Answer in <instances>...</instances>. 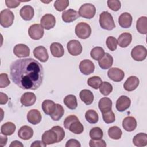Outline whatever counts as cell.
Masks as SVG:
<instances>
[{"instance_id":"1","label":"cell","mask_w":147,"mask_h":147,"mask_svg":"<svg viewBox=\"0 0 147 147\" xmlns=\"http://www.w3.org/2000/svg\"><path fill=\"white\" fill-rule=\"evenodd\" d=\"M10 74L13 83L24 90H37L41 85L44 78L42 66L32 58L13 61L10 67Z\"/></svg>"},{"instance_id":"2","label":"cell","mask_w":147,"mask_h":147,"mask_svg":"<svg viewBox=\"0 0 147 147\" xmlns=\"http://www.w3.org/2000/svg\"><path fill=\"white\" fill-rule=\"evenodd\" d=\"M64 126L65 129L76 134H81L84 130L83 125L75 115H70L65 118L64 121Z\"/></svg>"},{"instance_id":"3","label":"cell","mask_w":147,"mask_h":147,"mask_svg":"<svg viewBox=\"0 0 147 147\" xmlns=\"http://www.w3.org/2000/svg\"><path fill=\"white\" fill-rule=\"evenodd\" d=\"M99 24L101 28L107 30H111L115 25L111 14L108 11H103L99 15Z\"/></svg>"},{"instance_id":"4","label":"cell","mask_w":147,"mask_h":147,"mask_svg":"<svg viewBox=\"0 0 147 147\" xmlns=\"http://www.w3.org/2000/svg\"><path fill=\"white\" fill-rule=\"evenodd\" d=\"M75 32L79 38L86 39L91 35V28L90 26L86 22H79L75 26Z\"/></svg>"},{"instance_id":"5","label":"cell","mask_w":147,"mask_h":147,"mask_svg":"<svg viewBox=\"0 0 147 147\" xmlns=\"http://www.w3.org/2000/svg\"><path fill=\"white\" fill-rule=\"evenodd\" d=\"M14 19L13 13L9 9H5L0 13V24L1 26L6 28L12 25Z\"/></svg>"},{"instance_id":"6","label":"cell","mask_w":147,"mask_h":147,"mask_svg":"<svg viewBox=\"0 0 147 147\" xmlns=\"http://www.w3.org/2000/svg\"><path fill=\"white\" fill-rule=\"evenodd\" d=\"M78 13L79 16L87 19H91L95 14L96 8L91 3H84L80 7Z\"/></svg>"},{"instance_id":"7","label":"cell","mask_w":147,"mask_h":147,"mask_svg":"<svg viewBox=\"0 0 147 147\" xmlns=\"http://www.w3.org/2000/svg\"><path fill=\"white\" fill-rule=\"evenodd\" d=\"M131 56L133 60L137 61H141L145 59L147 56L146 48L141 45L134 47L131 52Z\"/></svg>"},{"instance_id":"8","label":"cell","mask_w":147,"mask_h":147,"mask_svg":"<svg viewBox=\"0 0 147 147\" xmlns=\"http://www.w3.org/2000/svg\"><path fill=\"white\" fill-rule=\"evenodd\" d=\"M44 28L38 24L32 25L28 29V34L29 37L34 40L41 39L44 35Z\"/></svg>"},{"instance_id":"9","label":"cell","mask_w":147,"mask_h":147,"mask_svg":"<svg viewBox=\"0 0 147 147\" xmlns=\"http://www.w3.org/2000/svg\"><path fill=\"white\" fill-rule=\"evenodd\" d=\"M67 48L69 53L74 56L79 55L82 52V46L80 42L76 40L69 41L67 43Z\"/></svg>"},{"instance_id":"10","label":"cell","mask_w":147,"mask_h":147,"mask_svg":"<svg viewBox=\"0 0 147 147\" xmlns=\"http://www.w3.org/2000/svg\"><path fill=\"white\" fill-rule=\"evenodd\" d=\"M41 25L46 30H49L53 28L56 24V18L51 14H46L44 15L40 20Z\"/></svg>"},{"instance_id":"11","label":"cell","mask_w":147,"mask_h":147,"mask_svg":"<svg viewBox=\"0 0 147 147\" xmlns=\"http://www.w3.org/2000/svg\"><path fill=\"white\" fill-rule=\"evenodd\" d=\"M108 77L114 82H119L123 80L125 76L124 72L118 68H111L107 72Z\"/></svg>"},{"instance_id":"12","label":"cell","mask_w":147,"mask_h":147,"mask_svg":"<svg viewBox=\"0 0 147 147\" xmlns=\"http://www.w3.org/2000/svg\"><path fill=\"white\" fill-rule=\"evenodd\" d=\"M80 71L85 75H88L92 74L95 69L94 63L90 60H83L79 64Z\"/></svg>"},{"instance_id":"13","label":"cell","mask_w":147,"mask_h":147,"mask_svg":"<svg viewBox=\"0 0 147 147\" xmlns=\"http://www.w3.org/2000/svg\"><path fill=\"white\" fill-rule=\"evenodd\" d=\"M13 53L18 57H26L30 55V49L25 44H18L14 46Z\"/></svg>"},{"instance_id":"14","label":"cell","mask_w":147,"mask_h":147,"mask_svg":"<svg viewBox=\"0 0 147 147\" xmlns=\"http://www.w3.org/2000/svg\"><path fill=\"white\" fill-rule=\"evenodd\" d=\"M130 99L125 95H122L117 99L115 107L118 111L122 112L127 110L130 107Z\"/></svg>"},{"instance_id":"15","label":"cell","mask_w":147,"mask_h":147,"mask_svg":"<svg viewBox=\"0 0 147 147\" xmlns=\"http://www.w3.org/2000/svg\"><path fill=\"white\" fill-rule=\"evenodd\" d=\"M41 139L46 145H51L57 142V136L56 133L51 129L45 131L42 135Z\"/></svg>"},{"instance_id":"16","label":"cell","mask_w":147,"mask_h":147,"mask_svg":"<svg viewBox=\"0 0 147 147\" xmlns=\"http://www.w3.org/2000/svg\"><path fill=\"white\" fill-rule=\"evenodd\" d=\"M34 56L41 62H46L49 57L47 49L43 46H38L33 50Z\"/></svg>"},{"instance_id":"17","label":"cell","mask_w":147,"mask_h":147,"mask_svg":"<svg viewBox=\"0 0 147 147\" xmlns=\"http://www.w3.org/2000/svg\"><path fill=\"white\" fill-rule=\"evenodd\" d=\"M36 101V96L33 92H28L24 93L21 97L20 102L24 106L33 105Z\"/></svg>"},{"instance_id":"18","label":"cell","mask_w":147,"mask_h":147,"mask_svg":"<svg viewBox=\"0 0 147 147\" xmlns=\"http://www.w3.org/2000/svg\"><path fill=\"white\" fill-rule=\"evenodd\" d=\"M79 17V13L72 9H69L65 10L62 13V20L66 23H69L76 20Z\"/></svg>"},{"instance_id":"19","label":"cell","mask_w":147,"mask_h":147,"mask_svg":"<svg viewBox=\"0 0 147 147\" xmlns=\"http://www.w3.org/2000/svg\"><path fill=\"white\" fill-rule=\"evenodd\" d=\"M41 114L37 109H32L27 114L28 121L33 125L39 123L41 121Z\"/></svg>"},{"instance_id":"20","label":"cell","mask_w":147,"mask_h":147,"mask_svg":"<svg viewBox=\"0 0 147 147\" xmlns=\"http://www.w3.org/2000/svg\"><path fill=\"white\" fill-rule=\"evenodd\" d=\"M133 18L131 15L127 12L121 14L118 18V23L123 28H130L131 25Z\"/></svg>"},{"instance_id":"21","label":"cell","mask_w":147,"mask_h":147,"mask_svg":"<svg viewBox=\"0 0 147 147\" xmlns=\"http://www.w3.org/2000/svg\"><path fill=\"white\" fill-rule=\"evenodd\" d=\"M139 85V79L135 76L129 77L123 84L124 89L127 91H132L137 88Z\"/></svg>"},{"instance_id":"22","label":"cell","mask_w":147,"mask_h":147,"mask_svg":"<svg viewBox=\"0 0 147 147\" xmlns=\"http://www.w3.org/2000/svg\"><path fill=\"white\" fill-rule=\"evenodd\" d=\"M98 64L102 69H109L113 64V57L109 53H105L103 57L98 60Z\"/></svg>"},{"instance_id":"23","label":"cell","mask_w":147,"mask_h":147,"mask_svg":"<svg viewBox=\"0 0 147 147\" xmlns=\"http://www.w3.org/2000/svg\"><path fill=\"white\" fill-rule=\"evenodd\" d=\"M34 11L32 6L25 5L20 10V14L22 18L25 21H30L34 16Z\"/></svg>"},{"instance_id":"24","label":"cell","mask_w":147,"mask_h":147,"mask_svg":"<svg viewBox=\"0 0 147 147\" xmlns=\"http://www.w3.org/2000/svg\"><path fill=\"white\" fill-rule=\"evenodd\" d=\"M122 127L127 131H132L137 127V121L133 117H126L122 121Z\"/></svg>"},{"instance_id":"25","label":"cell","mask_w":147,"mask_h":147,"mask_svg":"<svg viewBox=\"0 0 147 147\" xmlns=\"http://www.w3.org/2000/svg\"><path fill=\"white\" fill-rule=\"evenodd\" d=\"M33 135V129L29 126H23L20 127L18 131V136L21 139L28 140L30 139Z\"/></svg>"},{"instance_id":"26","label":"cell","mask_w":147,"mask_h":147,"mask_svg":"<svg viewBox=\"0 0 147 147\" xmlns=\"http://www.w3.org/2000/svg\"><path fill=\"white\" fill-rule=\"evenodd\" d=\"M50 50L51 54L55 57H61L64 54V49L63 45L59 42H53L51 44Z\"/></svg>"},{"instance_id":"27","label":"cell","mask_w":147,"mask_h":147,"mask_svg":"<svg viewBox=\"0 0 147 147\" xmlns=\"http://www.w3.org/2000/svg\"><path fill=\"white\" fill-rule=\"evenodd\" d=\"M132 40V36L129 33H123L118 38L117 43L119 47L125 48L129 46Z\"/></svg>"},{"instance_id":"28","label":"cell","mask_w":147,"mask_h":147,"mask_svg":"<svg viewBox=\"0 0 147 147\" xmlns=\"http://www.w3.org/2000/svg\"><path fill=\"white\" fill-rule=\"evenodd\" d=\"M80 99L86 105H90L94 101V95L92 92L87 89L82 90L79 94Z\"/></svg>"},{"instance_id":"29","label":"cell","mask_w":147,"mask_h":147,"mask_svg":"<svg viewBox=\"0 0 147 147\" xmlns=\"http://www.w3.org/2000/svg\"><path fill=\"white\" fill-rule=\"evenodd\" d=\"M56 104L52 100L46 99L42 103V109L47 115H52L56 109Z\"/></svg>"},{"instance_id":"30","label":"cell","mask_w":147,"mask_h":147,"mask_svg":"<svg viewBox=\"0 0 147 147\" xmlns=\"http://www.w3.org/2000/svg\"><path fill=\"white\" fill-rule=\"evenodd\" d=\"M133 142L136 146H145L147 145V134L140 133L136 134L133 139Z\"/></svg>"},{"instance_id":"31","label":"cell","mask_w":147,"mask_h":147,"mask_svg":"<svg viewBox=\"0 0 147 147\" xmlns=\"http://www.w3.org/2000/svg\"><path fill=\"white\" fill-rule=\"evenodd\" d=\"M98 106L102 113L110 111L111 110L112 101L107 97H103L99 100Z\"/></svg>"},{"instance_id":"32","label":"cell","mask_w":147,"mask_h":147,"mask_svg":"<svg viewBox=\"0 0 147 147\" xmlns=\"http://www.w3.org/2000/svg\"><path fill=\"white\" fill-rule=\"evenodd\" d=\"M136 29L141 34H146L147 33V17L142 16L140 17L136 23Z\"/></svg>"},{"instance_id":"33","label":"cell","mask_w":147,"mask_h":147,"mask_svg":"<svg viewBox=\"0 0 147 147\" xmlns=\"http://www.w3.org/2000/svg\"><path fill=\"white\" fill-rule=\"evenodd\" d=\"M16 130V125L11 122H7L3 123L1 127V133L3 135L11 136Z\"/></svg>"},{"instance_id":"34","label":"cell","mask_w":147,"mask_h":147,"mask_svg":"<svg viewBox=\"0 0 147 147\" xmlns=\"http://www.w3.org/2000/svg\"><path fill=\"white\" fill-rule=\"evenodd\" d=\"M64 103L68 108L71 110L75 109L78 106L76 98L75 95L72 94L68 95L64 98Z\"/></svg>"},{"instance_id":"35","label":"cell","mask_w":147,"mask_h":147,"mask_svg":"<svg viewBox=\"0 0 147 147\" xmlns=\"http://www.w3.org/2000/svg\"><path fill=\"white\" fill-rule=\"evenodd\" d=\"M85 118L88 122L94 124L98 122L99 120V115L94 110H88L85 113Z\"/></svg>"},{"instance_id":"36","label":"cell","mask_w":147,"mask_h":147,"mask_svg":"<svg viewBox=\"0 0 147 147\" xmlns=\"http://www.w3.org/2000/svg\"><path fill=\"white\" fill-rule=\"evenodd\" d=\"M122 134V131L121 129L117 126H111L108 130V135L112 139L118 140L121 138Z\"/></svg>"},{"instance_id":"37","label":"cell","mask_w":147,"mask_h":147,"mask_svg":"<svg viewBox=\"0 0 147 147\" xmlns=\"http://www.w3.org/2000/svg\"><path fill=\"white\" fill-rule=\"evenodd\" d=\"M105 54L103 48L100 47H95L93 48L90 52L91 57L95 60H99Z\"/></svg>"},{"instance_id":"38","label":"cell","mask_w":147,"mask_h":147,"mask_svg":"<svg viewBox=\"0 0 147 147\" xmlns=\"http://www.w3.org/2000/svg\"><path fill=\"white\" fill-rule=\"evenodd\" d=\"M64 114V110L63 107L61 105L57 103L55 110L53 113L50 115V117L53 121H59L63 116Z\"/></svg>"},{"instance_id":"39","label":"cell","mask_w":147,"mask_h":147,"mask_svg":"<svg viewBox=\"0 0 147 147\" xmlns=\"http://www.w3.org/2000/svg\"><path fill=\"white\" fill-rule=\"evenodd\" d=\"M102 83V80L99 76H94L90 77L87 80V84L89 86L94 89H98Z\"/></svg>"},{"instance_id":"40","label":"cell","mask_w":147,"mask_h":147,"mask_svg":"<svg viewBox=\"0 0 147 147\" xmlns=\"http://www.w3.org/2000/svg\"><path fill=\"white\" fill-rule=\"evenodd\" d=\"M99 88L100 93L105 96L109 95L113 91V86L111 84L107 82H102Z\"/></svg>"},{"instance_id":"41","label":"cell","mask_w":147,"mask_h":147,"mask_svg":"<svg viewBox=\"0 0 147 147\" xmlns=\"http://www.w3.org/2000/svg\"><path fill=\"white\" fill-rule=\"evenodd\" d=\"M89 135L92 140H99L103 137V133L100 127H95L90 130Z\"/></svg>"},{"instance_id":"42","label":"cell","mask_w":147,"mask_h":147,"mask_svg":"<svg viewBox=\"0 0 147 147\" xmlns=\"http://www.w3.org/2000/svg\"><path fill=\"white\" fill-rule=\"evenodd\" d=\"M69 5L68 0H57L54 3V7L57 11H62L64 10Z\"/></svg>"},{"instance_id":"43","label":"cell","mask_w":147,"mask_h":147,"mask_svg":"<svg viewBox=\"0 0 147 147\" xmlns=\"http://www.w3.org/2000/svg\"><path fill=\"white\" fill-rule=\"evenodd\" d=\"M104 122L106 123H111L115 120V116L113 111L110 110L102 113Z\"/></svg>"},{"instance_id":"44","label":"cell","mask_w":147,"mask_h":147,"mask_svg":"<svg viewBox=\"0 0 147 147\" xmlns=\"http://www.w3.org/2000/svg\"><path fill=\"white\" fill-rule=\"evenodd\" d=\"M106 45L107 48L111 51H114L117 49V40L113 36H109L106 39Z\"/></svg>"},{"instance_id":"45","label":"cell","mask_w":147,"mask_h":147,"mask_svg":"<svg viewBox=\"0 0 147 147\" xmlns=\"http://www.w3.org/2000/svg\"><path fill=\"white\" fill-rule=\"evenodd\" d=\"M57 134V142L61 141L65 136V132L64 129L59 126H55L51 128Z\"/></svg>"},{"instance_id":"46","label":"cell","mask_w":147,"mask_h":147,"mask_svg":"<svg viewBox=\"0 0 147 147\" xmlns=\"http://www.w3.org/2000/svg\"><path fill=\"white\" fill-rule=\"evenodd\" d=\"M107 4L108 7L114 11L119 10L121 7V2L118 0H108Z\"/></svg>"},{"instance_id":"47","label":"cell","mask_w":147,"mask_h":147,"mask_svg":"<svg viewBox=\"0 0 147 147\" xmlns=\"http://www.w3.org/2000/svg\"><path fill=\"white\" fill-rule=\"evenodd\" d=\"M10 83L8 75L6 74H1L0 75V88H5L8 86Z\"/></svg>"},{"instance_id":"48","label":"cell","mask_w":147,"mask_h":147,"mask_svg":"<svg viewBox=\"0 0 147 147\" xmlns=\"http://www.w3.org/2000/svg\"><path fill=\"white\" fill-rule=\"evenodd\" d=\"M89 146L90 147H106V144L105 140L102 139H99V140L91 139L89 142Z\"/></svg>"},{"instance_id":"49","label":"cell","mask_w":147,"mask_h":147,"mask_svg":"<svg viewBox=\"0 0 147 147\" xmlns=\"http://www.w3.org/2000/svg\"><path fill=\"white\" fill-rule=\"evenodd\" d=\"M21 2L22 1H15V0H6L5 3L7 7L11 9V8H16L18 7Z\"/></svg>"},{"instance_id":"50","label":"cell","mask_w":147,"mask_h":147,"mask_svg":"<svg viewBox=\"0 0 147 147\" xmlns=\"http://www.w3.org/2000/svg\"><path fill=\"white\" fill-rule=\"evenodd\" d=\"M65 146L66 147H80L81 146V145L77 140L70 139L65 144Z\"/></svg>"},{"instance_id":"51","label":"cell","mask_w":147,"mask_h":147,"mask_svg":"<svg viewBox=\"0 0 147 147\" xmlns=\"http://www.w3.org/2000/svg\"><path fill=\"white\" fill-rule=\"evenodd\" d=\"M8 101V96L6 94L0 92V104L5 105Z\"/></svg>"},{"instance_id":"52","label":"cell","mask_w":147,"mask_h":147,"mask_svg":"<svg viewBox=\"0 0 147 147\" xmlns=\"http://www.w3.org/2000/svg\"><path fill=\"white\" fill-rule=\"evenodd\" d=\"M47 145L42 141L37 140L34 141L32 144H31V147H45Z\"/></svg>"},{"instance_id":"53","label":"cell","mask_w":147,"mask_h":147,"mask_svg":"<svg viewBox=\"0 0 147 147\" xmlns=\"http://www.w3.org/2000/svg\"><path fill=\"white\" fill-rule=\"evenodd\" d=\"M7 141V137L5 135L2 136L1 134L0 136V145H1V146L2 147V146H5L6 145Z\"/></svg>"},{"instance_id":"54","label":"cell","mask_w":147,"mask_h":147,"mask_svg":"<svg viewBox=\"0 0 147 147\" xmlns=\"http://www.w3.org/2000/svg\"><path fill=\"white\" fill-rule=\"evenodd\" d=\"M17 147V146H21V147H23L24 145L19 141L17 140H15L11 142V143L10 145V147Z\"/></svg>"}]
</instances>
